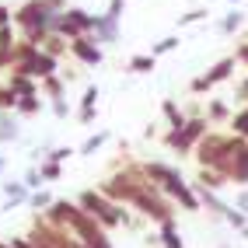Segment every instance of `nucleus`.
I'll return each mask as SVG.
<instances>
[{
    "instance_id": "1",
    "label": "nucleus",
    "mask_w": 248,
    "mask_h": 248,
    "mask_svg": "<svg viewBox=\"0 0 248 248\" xmlns=\"http://www.w3.org/2000/svg\"><path fill=\"white\" fill-rule=\"evenodd\" d=\"M42 217L63 224V227L70 231V234H77L80 241H84V248H115L112 238H108V231L98 224V220H94L77 200H53V206L42 210Z\"/></svg>"
},
{
    "instance_id": "2",
    "label": "nucleus",
    "mask_w": 248,
    "mask_h": 248,
    "mask_svg": "<svg viewBox=\"0 0 248 248\" xmlns=\"http://www.w3.org/2000/svg\"><path fill=\"white\" fill-rule=\"evenodd\" d=\"M60 11H67V0H25L21 7H14V28L21 31V39L42 46L53 35V18Z\"/></svg>"
},
{
    "instance_id": "3",
    "label": "nucleus",
    "mask_w": 248,
    "mask_h": 248,
    "mask_svg": "<svg viewBox=\"0 0 248 248\" xmlns=\"http://www.w3.org/2000/svg\"><path fill=\"white\" fill-rule=\"evenodd\" d=\"M248 140L245 137H238V133H224V129H210V133L196 143V161H200V168H213V171H220L224 178H227V171H231V164H234V157H238V151L245 147ZM231 182V178H227Z\"/></svg>"
},
{
    "instance_id": "4",
    "label": "nucleus",
    "mask_w": 248,
    "mask_h": 248,
    "mask_svg": "<svg viewBox=\"0 0 248 248\" xmlns=\"http://www.w3.org/2000/svg\"><path fill=\"white\" fill-rule=\"evenodd\" d=\"M143 171L147 178L154 182V186L168 196V200L175 206H182L186 213H200V196H196L192 182L182 178V171L175 168V164H164V161H143Z\"/></svg>"
},
{
    "instance_id": "5",
    "label": "nucleus",
    "mask_w": 248,
    "mask_h": 248,
    "mask_svg": "<svg viewBox=\"0 0 248 248\" xmlns=\"http://www.w3.org/2000/svg\"><path fill=\"white\" fill-rule=\"evenodd\" d=\"M77 203L84 206V210H88L105 231H115V227H137V217L129 213V206L108 200V196L98 189V186H94V189H84V192L77 196Z\"/></svg>"
},
{
    "instance_id": "6",
    "label": "nucleus",
    "mask_w": 248,
    "mask_h": 248,
    "mask_svg": "<svg viewBox=\"0 0 248 248\" xmlns=\"http://www.w3.org/2000/svg\"><path fill=\"white\" fill-rule=\"evenodd\" d=\"M210 119L206 115H189V123L186 126H178V129H168V133L161 137V143L168 147L171 154H178V157H186V154H192L196 151V143H200L206 133H210Z\"/></svg>"
},
{
    "instance_id": "7",
    "label": "nucleus",
    "mask_w": 248,
    "mask_h": 248,
    "mask_svg": "<svg viewBox=\"0 0 248 248\" xmlns=\"http://www.w3.org/2000/svg\"><path fill=\"white\" fill-rule=\"evenodd\" d=\"M91 28H94V14L84 11V7H67L53 18V31L63 39H70V42L80 39V35H91Z\"/></svg>"
},
{
    "instance_id": "8",
    "label": "nucleus",
    "mask_w": 248,
    "mask_h": 248,
    "mask_svg": "<svg viewBox=\"0 0 248 248\" xmlns=\"http://www.w3.org/2000/svg\"><path fill=\"white\" fill-rule=\"evenodd\" d=\"M234 67H238V60H234V53L231 56H224V60H217L210 70H203V74H196L192 80H189V94H210L217 84H224V80H231L234 77Z\"/></svg>"
},
{
    "instance_id": "9",
    "label": "nucleus",
    "mask_w": 248,
    "mask_h": 248,
    "mask_svg": "<svg viewBox=\"0 0 248 248\" xmlns=\"http://www.w3.org/2000/svg\"><path fill=\"white\" fill-rule=\"evenodd\" d=\"M31 231H35L39 238H46L53 248H84V241H80L77 234H70V231L63 227V224L42 217V213H35V220H31Z\"/></svg>"
},
{
    "instance_id": "10",
    "label": "nucleus",
    "mask_w": 248,
    "mask_h": 248,
    "mask_svg": "<svg viewBox=\"0 0 248 248\" xmlns=\"http://www.w3.org/2000/svg\"><path fill=\"white\" fill-rule=\"evenodd\" d=\"M70 56L80 67H102L105 63V46H98L94 35H80V39L70 42Z\"/></svg>"
},
{
    "instance_id": "11",
    "label": "nucleus",
    "mask_w": 248,
    "mask_h": 248,
    "mask_svg": "<svg viewBox=\"0 0 248 248\" xmlns=\"http://www.w3.org/2000/svg\"><path fill=\"white\" fill-rule=\"evenodd\" d=\"M91 35L98 39V46H115V42L123 39V21L108 18V14H94V28H91Z\"/></svg>"
},
{
    "instance_id": "12",
    "label": "nucleus",
    "mask_w": 248,
    "mask_h": 248,
    "mask_svg": "<svg viewBox=\"0 0 248 248\" xmlns=\"http://www.w3.org/2000/svg\"><path fill=\"white\" fill-rule=\"evenodd\" d=\"M192 189H196V196H200V210H206L210 217L224 220V213L231 210V203H227V200H220V192H217V189L200 186V182H192Z\"/></svg>"
},
{
    "instance_id": "13",
    "label": "nucleus",
    "mask_w": 248,
    "mask_h": 248,
    "mask_svg": "<svg viewBox=\"0 0 248 248\" xmlns=\"http://www.w3.org/2000/svg\"><path fill=\"white\" fill-rule=\"evenodd\" d=\"M25 74H28V77H35V80H46V77L60 74V60H56V56H49L46 49H39L35 60L28 63V70H25Z\"/></svg>"
},
{
    "instance_id": "14",
    "label": "nucleus",
    "mask_w": 248,
    "mask_h": 248,
    "mask_svg": "<svg viewBox=\"0 0 248 248\" xmlns=\"http://www.w3.org/2000/svg\"><path fill=\"white\" fill-rule=\"evenodd\" d=\"M0 192H4V210H7V213L18 210V206H25L28 196H31V189L25 186V182H4V186H0Z\"/></svg>"
},
{
    "instance_id": "15",
    "label": "nucleus",
    "mask_w": 248,
    "mask_h": 248,
    "mask_svg": "<svg viewBox=\"0 0 248 248\" xmlns=\"http://www.w3.org/2000/svg\"><path fill=\"white\" fill-rule=\"evenodd\" d=\"M7 88L18 94V98L42 94V91H39V80H35V77H28V74H18V70H7Z\"/></svg>"
},
{
    "instance_id": "16",
    "label": "nucleus",
    "mask_w": 248,
    "mask_h": 248,
    "mask_svg": "<svg viewBox=\"0 0 248 248\" xmlns=\"http://www.w3.org/2000/svg\"><path fill=\"white\" fill-rule=\"evenodd\" d=\"M203 115L210 119V126H227L234 112H231V105L224 102V98H210V102H206V108H203Z\"/></svg>"
},
{
    "instance_id": "17",
    "label": "nucleus",
    "mask_w": 248,
    "mask_h": 248,
    "mask_svg": "<svg viewBox=\"0 0 248 248\" xmlns=\"http://www.w3.org/2000/svg\"><path fill=\"white\" fill-rule=\"evenodd\" d=\"M161 115H164V123H168V129H178V126H186V123H189L186 108H182L175 98H161Z\"/></svg>"
},
{
    "instance_id": "18",
    "label": "nucleus",
    "mask_w": 248,
    "mask_h": 248,
    "mask_svg": "<svg viewBox=\"0 0 248 248\" xmlns=\"http://www.w3.org/2000/svg\"><path fill=\"white\" fill-rule=\"evenodd\" d=\"M14 46H18V28H14V25L0 28V70H11V53H14Z\"/></svg>"
},
{
    "instance_id": "19",
    "label": "nucleus",
    "mask_w": 248,
    "mask_h": 248,
    "mask_svg": "<svg viewBox=\"0 0 248 248\" xmlns=\"http://www.w3.org/2000/svg\"><path fill=\"white\" fill-rule=\"evenodd\" d=\"M157 245H161V248H186V241H182L178 224H175V220L157 224Z\"/></svg>"
},
{
    "instance_id": "20",
    "label": "nucleus",
    "mask_w": 248,
    "mask_h": 248,
    "mask_svg": "<svg viewBox=\"0 0 248 248\" xmlns=\"http://www.w3.org/2000/svg\"><path fill=\"white\" fill-rule=\"evenodd\" d=\"M227 178H231V186H248V143L238 151V157H234V164H231Z\"/></svg>"
},
{
    "instance_id": "21",
    "label": "nucleus",
    "mask_w": 248,
    "mask_h": 248,
    "mask_svg": "<svg viewBox=\"0 0 248 248\" xmlns=\"http://www.w3.org/2000/svg\"><path fill=\"white\" fill-rule=\"evenodd\" d=\"M21 137V126H18V115L0 108V143H11Z\"/></svg>"
},
{
    "instance_id": "22",
    "label": "nucleus",
    "mask_w": 248,
    "mask_h": 248,
    "mask_svg": "<svg viewBox=\"0 0 248 248\" xmlns=\"http://www.w3.org/2000/svg\"><path fill=\"white\" fill-rule=\"evenodd\" d=\"M157 67V56L154 53H133L126 60V74H151Z\"/></svg>"
},
{
    "instance_id": "23",
    "label": "nucleus",
    "mask_w": 248,
    "mask_h": 248,
    "mask_svg": "<svg viewBox=\"0 0 248 248\" xmlns=\"http://www.w3.org/2000/svg\"><path fill=\"white\" fill-rule=\"evenodd\" d=\"M39 91H42V98H49V102H56V98H63V94H67V80H63L60 74H53V77L39 80Z\"/></svg>"
},
{
    "instance_id": "24",
    "label": "nucleus",
    "mask_w": 248,
    "mask_h": 248,
    "mask_svg": "<svg viewBox=\"0 0 248 248\" xmlns=\"http://www.w3.org/2000/svg\"><path fill=\"white\" fill-rule=\"evenodd\" d=\"M245 28V11H238V7H231L224 18H220V31L224 35H238V31Z\"/></svg>"
},
{
    "instance_id": "25",
    "label": "nucleus",
    "mask_w": 248,
    "mask_h": 248,
    "mask_svg": "<svg viewBox=\"0 0 248 248\" xmlns=\"http://www.w3.org/2000/svg\"><path fill=\"white\" fill-rule=\"evenodd\" d=\"M196 182H200V186H206V189H227L231 186V182L220 175V171H213V168H200V171H196Z\"/></svg>"
},
{
    "instance_id": "26",
    "label": "nucleus",
    "mask_w": 248,
    "mask_h": 248,
    "mask_svg": "<svg viewBox=\"0 0 248 248\" xmlns=\"http://www.w3.org/2000/svg\"><path fill=\"white\" fill-rule=\"evenodd\" d=\"M42 49H46L49 56L63 60V56H70V39H63V35H56V31H53V35H49V39L42 42Z\"/></svg>"
},
{
    "instance_id": "27",
    "label": "nucleus",
    "mask_w": 248,
    "mask_h": 248,
    "mask_svg": "<svg viewBox=\"0 0 248 248\" xmlns=\"http://www.w3.org/2000/svg\"><path fill=\"white\" fill-rule=\"evenodd\" d=\"M42 112V94H31V98H18V108H14V115L18 119H31V115Z\"/></svg>"
},
{
    "instance_id": "28",
    "label": "nucleus",
    "mask_w": 248,
    "mask_h": 248,
    "mask_svg": "<svg viewBox=\"0 0 248 248\" xmlns=\"http://www.w3.org/2000/svg\"><path fill=\"white\" fill-rule=\"evenodd\" d=\"M224 224H227L231 231H245V227H248V213H245V210H238L234 203H231V210L224 213Z\"/></svg>"
},
{
    "instance_id": "29",
    "label": "nucleus",
    "mask_w": 248,
    "mask_h": 248,
    "mask_svg": "<svg viewBox=\"0 0 248 248\" xmlns=\"http://www.w3.org/2000/svg\"><path fill=\"white\" fill-rule=\"evenodd\" d=\"M105 140H108V133H105V129H98L94 137H88L84 143H80V151H77V154H84V157H91L94 151H102V147H105Z\"/></svg>"
},
{
    "instance_id": "30",
    "label": "nucleus",
    "mask_w": 248,
    "mask_h": 248,
    "mask_svg": "<svg viewBox=\"0 0 248 248\" xmlns=\"http://www.w3.org/2000/svg\"><path fill=\"white\" fill-rule=\"evenodd\" d=\"M178 46H182L178 35H164V39H157V42L151 46V53H154V56H168V53H175Z\"/></svg>"
},
{
    "instance_id": "31",
    "label": "nucleus",
    "mask_w": 248,
    "mask_h": 248,
    "mask_svg": "<svg viewBox=\"0 0 248 248\" xmlns=\"http://www.w3.org/2000/svg\"><path fill=\"white\" fill-rule=\"evenodd\" d=\"M206 18H210V11H206V7H192V11H186V14H178V28L200 25V21H206Z\"/></svg>"
},
{
    "instance_id": "32",
    "label": "nucleus",
    "mask_w": 248,
    "mask_h": 248,
    "mask_svg": "<svg viewBox=\"0 0 248 248\" xmlns=\"http://www.w3.org/2000/svg\"><path fill=\"white\" fill-rule=\"evenodd\" d=\"M231 133H238V137H245L248 140V105L241 108V112H234V115H231Z\"/></svg>"
},
{
    "instance_id": "33",
    "label": "nucleus",
    "mask_w": 248,
    "mask_h": 248,
    "mask_svg": "<svg viewBox=\"0 0 248 248\" xmlns=\"http://www.w3.org/2000/svg\"><path fill=\"white\" fill-rule=\"evenodd\" d=\"M28 206L35 210V213H42V210H49V206H53V196H49L46 189H35V192L28 196Z\"/></svg>"
},
{
    "instance_id": "34",
    "label": "nucleus",
    "mask_w": 248,
    "mask_h": 248,
    "mask_svg": "<svg viewBox=\"0 0 248 248\" xmlns=\"http://www.w3.org/2000/svg\"><path fill=\"white\" fill-rule=\"evenodd\" d=\"M39 171H42V182H56V178H63V164L46 157V161L39 164Z\"/></svg>"
},
{
    "instance_id": "35",
    "label": "nucleus",
    "mask_w": 248,
    "mask_h": 248,
    "mask_svg": "<svg viewBox=\"0 0 248 248\" xmlns=\"http://www.w3.org/2000/svg\"><path fill=\"white\" fill-rule=\"evenodd\" d=\"M21 182H25V186H28L31 192H35V189H42L46 182H42V171H39V164H31V168L25 171V178H21Z\"/></svg>"
},
{
    "instance_id": "36",
    "label": "nucleus",
    "mask_w": 248,
    "mask_h": 248,
    "mask_svg": "<svg viewBox=\"0 0 248 248\" xmlns=\"http://www.w3.org/2000/svg\"><path fill=\"white\" fill-rule=\"evenodd\" d=\"M98 98H102V91H98V84H88L84 94H80V108H94Z\"/></svg>"
},
{
    "instance_id": "37",
    "label": "nucleus",
    "mask_w": 248,
    "mask_h": 248,
    "mask_svg": "<svg viewBox=\"0 0 248 248\" xmlns=\"http://www.w3.org/2000/svg\"><path fill=\"white\" fill-rule=\"evenodd\" d=\"M74 154H77L74 147H53V151H46V157H49V161H60V164H67Z\"/></svg>"
},
{
    "instance_id": "38",
    "label": "nucleus",
    "mask_w": 248,
    "mask_h": 248,
    "mask_svg": "<svg viewBox=\"0 0 248 248\" xmlns=\"http://www.w3.org/2000/svg\"><path fill=\"white\" fill-rule=\"evenodd\" d=\"M0 105H4V112H14V108H18V94H14L7 84L0 88Z\"/></svg>"
},
{
    "instance_id": "39",
    "label": "nucleus",
    "mask_w": 248,
    "mask_h": 248,
    "mask_svg": "<svg viewBox=\"0 0 248 248\" xmlns=\"http://www.w3.org/2000/svg\"><path fill=\"white\" fill-rule=\"evenodd\" d=\"M105 14H108V18H115V21H123V14H126V0H108Z\"/></svg>"
},
{
    "instance_id": "40",
    "label": "nucleus",
    "mask_w": 248,
    "mask_h": 248,
    "mask_svg": "<svg viewBox=\"0 0 248 248\" xmlns=\"http://www.w3.org/2000/svg\"><path fill=\"white\" fill-rule=\"evenodd\" d=\"M234 60H238V67L248 70V39H241V42L234 46Z\"/></svg>"
},
{
    "instance_id": "41",
    "label": "nucleus",
    "mask_w": 248,
    "mask_h": 248,
    "mask_svg": "<svg viewBox=\"0 0 248 248\" xmlns=\"http://www.w3.org/2000/svg\"><path fill=\"white\" fill-rule=\"evenodd\" d=\"M53 115H56V119H67V115H70L67 98H56V102H53Z\"/></svg>"
},
{
    "instance_id": "42",
    "label": "nucleus",
    "mask_w": 248,
    "mask_h": 248,
    "mask_svg": "<svg viewBox=\"0 0 248 248\" xmlns=\"http://www.w3.org/2000/svg\"><path fill=\"white\" fill-rule=\"evenodd\" d=\"M94 115H98V105H94V108H80V112H77V123H80V126H91Z\"/></svg>"
},
{
    "instance_id": "43",
    "label": "nucleus",
    "mask_w": 248,
    "mask_h": 248,
    "mask_svg": "<svg viewBox=\"0 0 248 248\" xmlns=\"http://www.w3.org/2000/svg\"><path fill=\"white\" fill-rule=\"evenodd\" d=\"M7 25H14V11L7 4H0V28H7Z\"/></svg>"
},
{
    "instance_id": "44",
    "label": "nucleus",
    "mask_w": 248,
    "mask_h": 248,
    "mask_svg": "<svg viewBox=\"0 0 248 248\" xmlns=\"http://www.w3.org/2000/svg\"><path fill=\"white\" fill-rule=\"evenodd\" d=\"M234 94H238L241 102L248 105V77H241V80H238V88H234Z\"/></svg>"
},
{
    "instance_id": "45",
    "label": "nucleus",
    "mask_w": 248,
    "mask_h": 248,
    "mask_svg": "<svg viewBox=\"0 0 248 248\" xmlns=\"http://www.w3.org/2000/svg\"><path fill=\"white\" fill-rule=\"evenodd\" d=\"M234 206H238V210H245V213H248V186H245V189H241V192H238V196H234Z\"/></svg>"
},
{
    "instance_id": "46",
    "label": "nucleus",
    "mask_w": 248,
    "mask_h": 248,
    "mask_svg": "<svg viewBox=\"0 0 248 248\" xmlns=\"http://www.w3.org/2000/svg\"><path fill=\"white\" fill-rule=\"evenodd\" d=\"M25 238H28V241H35V248H53V245H49L46 238H39V234H35V231H28V234H25Z\"/></svg>"
},
{
    "instance_id": "47",
    "label": "nucleus",
    "mask_w": 248,
    "mask_h": 248,
    "mask_svg": "<svg viewBox=\"0 0 248 248\" xmlns=\"http://www.w3.org/2000/svg\"><path fill=\"white\" fill-rule=\"evenodd\" d=\"M11 245H14V248H35V241H28L25 234H21V238H11Z\"/></svg>"
},
{
    "instance_id": "48",
    "label": "nucleus",
    "mask_w": 248,
    "mask_h": 248,
    "mask_svg": "<svg viewBox=\"0 0 248 248\" xmlns=\"http://www.w3.org/2000/svg\"><path fill=\"white\" fill-rule=\"evenodd\" d=\"M4 168H7V157H4V154H0V175H4Z\"/></svg>"
},
{
    "instance_id": "49",
    "label": "nucleus",
    "mask_w": 248,
    "mask_h": 248,
    "mask_svg": "<svg viewBox=\"0 0 248 248\" xmlns=\"http://www.w3.org/2000/svg\"><path fill=\"white\" fill-rule=\"evenodd\" d=\"M0 248H14V245H11V241H0Z\"/></svg>"
},
{
    "instance_id": "50",
    "label": "nucleus",
    "mask_w": 248,
    "mask_h": 248,
    "mask_svg": "<svg viewBox=\"0 0 248 248\" xmlns=\"http://www.w3.org/2000/svg\"><path fill=\"white\" fill-rule=\"evenodd\" d=\"M227 4H231V7H238V4H241V0H227Z\"/></svg>"
},
{
    "instance_id": "51",
    "label": "nucleus",
    "mask_w": 248,
    "mask_h": 248,
    "mask_svg": "<svg viewBox=\"0 0 248 248\" xmlns=\"http://www.w3.org/2000/svg\"><path fill=\"white\" fill-rule=\"evenodd\" d=\"M220 248H231V245H220Z\"/></svg>"
},
{
    "instance_id": "52",
    "label": "nucleus",
    "mask_w": 248,
    "mask_h": 248,
    "mask_svg": "<svg viewBox=\"0 0 248 248\" xmlns=\"http://www.w3.org/2000/svg\"><path fill=\"white\" fill-rule=\"evenodd\" d=\"M0 108H4V105H0Z\"/></svg>"
}]
</instances>
